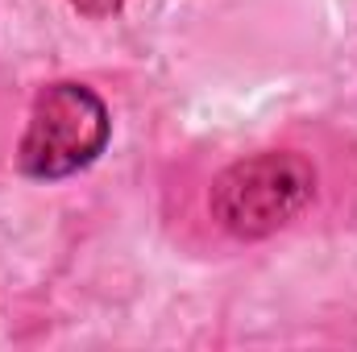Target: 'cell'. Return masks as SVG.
<instances>
[{"mask_svg": "<svg viewBox=\"0 0 357 352\" xmlns=\"http://www.w3.org/2000/svg\"><path fill=\"white\" fill-rule=\"evenodd\" d=\"M316 195V170L299 154H254L233 162L212 182V216L225 232L241 241H262L291 224Z\"/></svg>", "mask_w": 357, "mask_h": 352, "instance_id": "6da1fadb", "label": "cell"}, {"mask_svg": "<svg viewBox=\"0 0 357 352\" xmlns=\"http://www.w3.org/2000/svg\"><path fill=\"white\" fill-rule=\"evenodd\" d=\"M108 145V108L84 83H50L33 99L17 166L29 178H67L91 166Z\"/></svg>", "mask_w": 357, "mask_h": 352, "instance_id": "7a4b0ae2", "label": "cell"}, {"mask_svg": "<svg viewBox=\"0 0 357 352\" xmlns=\"http://www.w3.org/2000/svg\"><path fill=\"white\" fill-rule=\"evenodd\" d=\"M79 13H88V17H108V13H116L125 0H71Z\"/></svg>", "mask_w": 357, "mask_h": 352, "instance_id": "3957f363", "label": "cell"}]
</instances>
